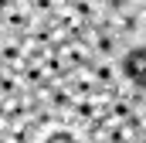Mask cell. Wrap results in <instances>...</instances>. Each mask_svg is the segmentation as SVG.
<instances>
[{"label":"cell","instance_id":"cell-1","mask_svg":"<svg viewBox=\"0 0 146 143\" xmlns=\"http://www.w3.org/2000/svg\"><path fill=\"white\" fill-rule=\"evenodd\" d=\"M115 72H119V82L143 85V78H146V48H143V44L122 48L119 58H115Z\"/></svg>","mask_w":146,"mask_h":143},{"label":"cell","instance_id":"cell-2","mask_svg":"<svg viewBox=\"0 0 146 143\" xmlns=\"http://www.w3.org/2000/svg\"><path fill=\"white\" fill-rule=\"evenodd\" d=\"M37 99H41V106H48L58 119H68V112L75 106V96L72 89L65 85V82H51V85H44V89H37Z\"/></svg>","mask_w":146,"mask_h":143},{"label":"cell","instance_id":"cell-3","mask_svg":"<svg viewBox=\"0 0 146 143\" xmlns=\"http://www.w3.org/2000/svg\"><path fill=\"white\" fill-rule=\"evenodd\" d=\"M0 17H3V27H0V34L7 31V37H24L31 27H34V17H31L27 3H17V0H10V3H7V10H3Z\"/></svg>","mask_w":146,"mask_h":143},{"label":"cell","instance_id":"cell-4","mask_svg":"<svg viewBox=\"0 0 146 143\" xmlns=\"http://www.w3.org/2000/svg\"><path fill=\"white\" fill-rule=\"evenodd\" d=\"M88 48H92V58L95 61H115L119 58V51H122V41L109 31H99V27H92L88 31Z\"/></svg>","mask_w":146,"mask_h":143},{"label":"cell","instance_id":"cell-5","mask_svg":"<svg viewBox=\"0 0 146 143\" xmlns=\"http://www.w3.org/2000/svg\"><path fill=\"white\" fill-rule=\"evenodd\" d=\"M24 65H27L24 37H0V72H14V75H21Z\"/></svg>","mask_w":146,"mask_h":143},{"label":"cell","instance_id":"cell-6","mask_svg":"<svg viewBox=\"0 0 146 143\" xmlns=\"http://www.w3.org/2000/svg\"><path fill=\"white\" fill-rule=\"evenodd\" d=\"M51 51H58L61 55V61L68 65L72 72H82V68H88L95 58H92V48H88V41H61L58 48H51Z\"/></svg>","mask_w":146,"mask_h":143},{"label":"cell","instance_id":"cell-7","mask_svg":"<svg viewBox=\"0 0 146 143\" xmlns=\"http://www.w3.org/2000/svg\"><path fill=\"white\" fill-rule=\"evenodd\" d=\"M92 72V82H95V89L99 92H119V72H115V61H92L88 65Z\"/></svg>","mask_w":146,"mask_h":143},{"label":"cell","instance_id":"cell-8","mask_svg":"<svg viewBox=\"0 0 146 143\" xmlns=\"http://www.w3.org/2000/svg\"><path fill=\"white\" fill-rule=\"evenodd\" d=\"M41 68H44L48 85H51V82H68V75H72V68L61 61V55H58V51H48V55L41 58Z\"/></svg>","mask_w":146,"mask_h":143},{"label":"cell","instance_id":"cell-9","mask_svg":"<svg viewBox=\"0 0 146 143\" xmlns=\"http://www.w3.org/2000/svg\"><path fill=\"white\" fill-rule=\"evenodd\" d=\"M65 85L72 89V96H75V99H88V96H95V92H99V89H95V82H92V72H88V68L72 72Z\"/></svg>","mask_w":146,"mask_h":143},{"label":"cell","instance_id":"cell-10","mask_svg":"<svg viewBox=\"0 0 146 143\" xmlns=\"http://www.w3.org/2000/svg\"><path fill=\"white\" fill-rule=\"evenodd\" d=\"M78 130H82L78 136H82L85 143H95V140H102V136H106V130H109V116H106V112H99L95 119H88V123H85V126H78Z\"/></svg>","mask_w":146,"mask_h":143},{"label":"cell","instance_id":"cell-11","mask_svg":"<svg viewBox=\"0 0 146 143\" xmlns=\"http://www.w3.org/2000/svg\"><path fill=\"white\" fill-rule=\"evenodd\" d=\"M24 92V85H21V75H14V72H0V102H7V99H17Z\"/></svg>","mask_w":146,"mask_h":143},{"label":"cell","instance_id":"cell-12","mask_svg":"<svg viewBox=\"0 0 146 143\" xmlns=\"http://www.w3.org/2000/svg\"><path fill=\"white\" fill-rule=\"evenodd\" d=\"M3 136H7V143H34V126H31V123H17V126H10Z\"/></svg>","mask_w":146,"mask_h":143},{"label":"cell","instance_id":"cell-13","mask_svg":"<svg viewBox=\"0 0 146 143\" xmlns=\"http://www.w3.org/2000/svg\"><path fill=\"white\" fill-rule=\"evenodd\" d=\"M102 140H106V143H139L129 130H126V126H122V123H109V130H106V136H102Z\"/></svg>","mask_w":146,"mask_h":143},{"label":"cell","instance_id":"cell-14","mask_svg":"<svg viewBox=\"0 0 146 143\" xmlns=\"http://www.w3.org/2000/svg\"><path fill=\"white\" fill-rule=\"evenodd\" d=\"M41 143H85L75 130H51L48 136H41Z\"/></svg>","mask_w":146,"mask_h":143},{"label":"cell","instance_id":"cell-15","mask_svg":"<svg viewBox=\"0 0 146 143\" xmlns=\"http://www.w3.org/2000/svg\"><path fill=\"white\" fill-rule=\"evenodd\" d=\"M122 126H126V130H129V133H133V136L139 140V136H143V112H133V116H129V119H126Z\"/></svg>","mask_w":146,"mask_h":143},{"label":"cell","instance_id":"cell-16","mask_svg":"<svg viewBox=\"0 0 146 143\" xmlns=\"http://www.w3.org/2000/svg\"><path fill=\"white\" fill-rule=\"evenodd\" d=\"M0 143H7V136H3V133H0Z\"/></svg>","mask_w":146,"mask_h":143},{"label":"cell","instance_id":"cell-17","mask_svg":"<svg viewBox=\"0 0 146 143\" xmlns=\"http://www.w3.org/2000/svg\"><path fill=\"white\" fill-rule=\"evenodd\" d=\"M95 143H106V140H95Z\"/></svg>","mask_w":146,"mask_h":143},{"label":"cell","instance_id":"cell-18","mask_svg":"<svg viewBox=\"0 0 146 143\" xmlns=\"http://www.w3.org/2000/svg\"><path fill=\"white\" fill-rule=\"evenodd\" d=\"M0 37H7V34H0Z\"/></svg>","mask_w":146,"mask_h":143}]
</instances>
